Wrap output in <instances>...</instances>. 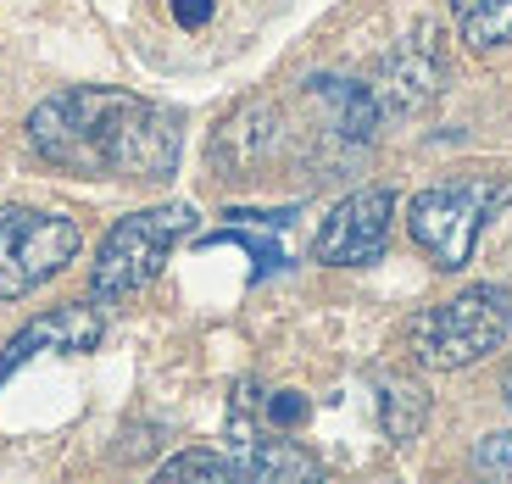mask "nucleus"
<instances>
[{
  "label": "nucleus",
  "instance_id": "nucleus-1",
  "mask_svg": "<svg viewBox=\"0 0 512 484\" xmlns=\"http://www.w3.org/2000/svg\"><path fill=\"white\" fill-rule=\"evenodd\" d=\"M28 145L73 179L167 184L184 156V117L151 95L73 84L28 112Z\"/></svg>",
  "mask_w": 512,
  "mask_h": 484
},
{
  "label": "nucleus",
  "instance_id": "nucleus-2",
  "mask_svg": "<svg viewBox=\"0 0 512 484\" xmlns=\"http://www.w3.org/2000/svg\"><path fill=\"white\" fill-rule=\"evenodd\" d=\"M512 340V295L501 284H468V290L446 295V301L423 306L407 323L412 357L429 373H457L474 362L496 357Z\"/></svg>",
  "mask_w": 512,
  "mask_h": 484
},
{
  "label": "nucleus",
  "instance_id": "nucleus-3",
  "mask_svg": "<svg viewBox=\"0 0 512 484\" xmlns=\"http://www.w3.org/2000/svg\"><path fill=\"white\" fill-rule=\"evenodd\" d=\"M195 234V206L190 201H162L145 212L117 217L101 234L90 262V301L95 306H117L128 295H140L156 273L167 268V256L179 251V240Z\"/></svg>",
  "mask_w": 512,
  "mask_h": 484
},
{
  "label": "nucleus",
  "instance_id": "nucleus-4",
  "mask_svg": "<svg viewBox=\"0 0 512 484\" xmlns=\"http://www.w3.org/2000/svg\"><path fill=\"white\" fill-rule=\"evenodd\" d=\"M512 201V184L496 173H468V179L429 184L407 201V234L440 273H462L479 251L485 223Z\"/></svg>",
  "mask_w": 512,
  "mask_h": 484
},
{
  "label": "nucleus",
  "instance_id": "nucleus-5",
  "mask_svg": "<svg viewBox=\"0 0 512 484\" xmlns=\"http://www.w3.org/2000/svg\"><path fill=\"white\" fill-rule=\"evenodd\" d=\"M84 245L67 212L39 206H0V301H23L39 284H51Z\"/></svg>",
  "mask_w": 512,
  "mask_h": 484
},
{
  "label": "nucleus",
  "instance_id": "nucleus-6",
  "mask_svg": "<svg viewBox=\"0 0 512 484\" xmlns=\"http://www.w3.org/2000/svg\"><path fill=\"white\" fill-rule=\"evenodd\" d=\"M390 223H396V190H357L346 201H334L329 217L312 234V262L323 268H368L390 245Z\"/></svg>",
  "mask_w": 512,
  "mask_h": 484
},
{
  "label": "nucleus",
  "instance_id": "nucleus-7",
  "mask_svg": "<svg viewBox=\"0 0 512 484\" xmlns=\"http://www.w3.org/2000/svg\"><path fill=\"white\" fill-rule=\"evenodd\" d=\"M101 334H106V323H101L95 306H84V301L51 306V312L28 318L23 329L6 340V351H0V384H12L34 357H84V351L101 345Z\"/></svg>",
  "mask_w": 512,
  "mask_h": 484
},
{
  "label": "nucleus",
  "instance_id": "nucleus-8",
  "mask_svg": "<svg viewBox=\"0 0 512 484\" xmlns=\"http://www.w3.org/2000/svg\"><path fill=\"white\" fill-rule=\"evenodd\" d=\"M435 90H440V56H435V45H429V34H412L407 45L384 62L379 84H373L384 112H418Z\"/></svg>",
  "mask_w": 512,
  "mask_h": 484
},
{
  "label": "nucleus",
  "instance_id": "nucleus-9",
  "mask_svg": "<svg viewBox=\"0 0 512 484\" xmlns=\"http://www.w3.org/2000/svg\"><path fill=\"white\" fill-rule=\"evenodd\" d=\"M234 451V473L256 484H290V479H323V462L301 451L295 440H273V434H251Z\"/></svg>",
  "mask_w": 512,
  "mask_h": 484
},
{
  "label": "nucleus",
  "instance_id": "nucleus-10",
  "mask_svg": "<svg viewBox=\"0 0 512 484\" xmlns=\"http://www.w3.org/2000/svg\"><path fill=\"white\" fill-rule=\"evenodd\" d=\"M307 90H312V95H318V101L334 112V128H340L346 140H373V134H379L384 106H379V95H373L368 84H357V78L318 73V78H307Z\"/></svg>",
  "mask_w": 512,
  "mask_h": 484
},
{
  "label": "nucleus",
  "instance_id": "nucleus-11",
  "mask_svg": "<svg viewBox=\"0 0 512 484\" xmlns=\"http://www.w3.org/2000/svg\"><path fill=\"white\" fill-rule=\"evenodd\" d=\"M373 390H379V429H384V440L412 446V440L423 434V423H429V390H423L418 379H407V373H379Z\"/></svg>",
  "mask_w": 512,
  "mask_h": 484
},
{
  "label": "nucleus",
  "instance_id": "nucleus-12",
  "mask_svg": "<svg viewBox=\"0 0 512 484\" xmlns=\"http://www.w3.org/2000/svg\"><path fill=\"white\" fill-rule=\"evenodd\" d=\"M451 23L468 51H496L512 39V0H451Z\"/></svg>",
  "mask_w": 512,
  "mask_h": 484
},
{
  "label": "nucleus",
  "instance_id": "nucleus-13",
  "mask_svg": "<svg viewBox=\"0 0 512 484\" xmlns=\"http://www.w3.org/2000/svg\"><path fill=\"white\" fill-rule=\"evenodd\" d=\"M279 229H256V223H229V229L206 234L201 245H240V251L256 256V279H268V273H284L290 268V256H284V245L273 240Z\"/></svg>",
  "mask_w": 512,
  "mask_h": 484
},
{
  "label": "nucleus",
  "instance_id": "nucleus-14",
  "mask_svg": "<svg viewBox=\"0 0 512 484\" xmlns=\"http://www.w3.org/2000/svg\"><path fill=\"white\" fill-rule=\"evenodd\" d=\"M156 479H240L234 473V451H179V457H167L162 468H156Z\"/></svg>",
  "mask_w": 512,
  "mask_h": 484
},
{
  "label": "nucleus",
  "instance_id": "nucleus-15",
  "mask_svg": "<svg viewBox=\"0 0 512 484\" xmlns=\"http://www.w3.org/2000/svg\"><path fill=\"white\" fill-rule=\"evenodd\" d=\"M307 395L301 390H273V395H262V423L268 429H295V423L307 418Z\"/></svg>",
  "mask_w": 512,
  "mask_h": 484
},
{
  "label": "nucleus",
  "instance_id": "nucleus-16",
  "mask_svg": "<svg viewBox=\"0 0 512 484\" xmlns=\"http://www.w3.org/2000/svg\"><path fill=\"white\" fill-rule=\"evenodd\" d=\"M173 23L179 28H206L212 23V0H173Z\"/></svg>",
  "mask_w": 512,
  "mask_h": 484
}]
</instances>
